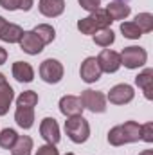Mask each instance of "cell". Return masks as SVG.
Returning <instances> with one entry per match:
<instances>
[{
	"label": "cell",
	"mask_w": 153,
	"mask_h": 155,
	"mask_svg": "<svg viewBox=\"0 0 153 155\" xmlns=\"http://www.w3.org/2000/svg\"><path fill=\"white\" fill-rule=\"evenodd\" d=\"M139 155H153V150H144V152H141Z\"/></svg>",
	"instance_id": "32"
},
{
	"label": "cell",
	"mask_w": 153,
	"mask_h": 155,
	"mask_svg": "<svg viewBox=\"0 0 153 155\" xmlns=\"http://www.w3.org/2000/svg\"><path fill=\"white\" fill-rule=\"evenodd\" d=\"M15 121L18 123V126H22L25 130L31 128L33 123H34V108H31V107H16Z\"/></svg>",
	"instance_id": "17"
},
{
	"label": "cell",
	"mask_w": 153,
	"mask_h": 155,
	"mask_svg": "<svg viewBox=\"0 0 153 155\" xmlns=\"http://www.w3.org/2000/svg\"><path fill=\"white\" fill-rule=\"evenodd\" d=\"M117 2H124V0H117Z\"/></svg>",
	"instance_id": "35"
},
{
	"label": "cell",
	"mask_w": 153,
	"mask_h": 155,
	"mask_svg": "<svg viewBox=\"0 0 153 155\" xmlns=\"http://www.w3.org/2000/svg\"><path fill=\"white\" fill-rule=\"evenodd\" d=\"M119 56H121V65H124L126 69H139L146 63V58H148L142 47H126Z\"/></svg>",
	"instance_id": "4"
},
{
	"label": "cell",
	"mask_w": 153,
	"mask_h": 155,
	"mask_svg": "<svg viewBox=\"0 0 153 155\" xmlns=\"http://www.w3.org/2000/svg\"><path fill=\"white\" fill-rule=\"evenodd\" d=\"M79 99L83 103V108H88L94 114H101V112L106 110V97H105L103 92H97V90H83Z\"/></svg>",
	"instance_id": "5"
},
{
	"label": "cell",
	"mask_w": 153,
	"mask_h": 155,
	"mask_svg": "<svg viewBox=\"0 0 153 155\" xmlns=\"http://www.w3.org/2000/svg\"><path fill=\"white\" fill-rule=\"evenodd\" d=\"M40 76L45 83H60L63 78V65L58 60H45L40 65Z\"/></svg>",
	"instance_id": "6"
},
{
	"label": "cell",
	"mask_w": 153,
	"mask_h": 155,
	"mask_svg": "<svg viewBox=\"0 0 153 155\" xmlns=\"http://www.w3.org/2000/svg\"><path fill=\"white\" fill-rule=\"evenodd\" d=\"M112 24V18L108 16L106 9H97L94 11L90 16L86 18H81L77 22V29L83 33V35H96L99 29H105Z\"/></svg>",
	"instance_id": "2"
},
{
	"label": "cell",
	"mask_w": 153,
	"mask_h": 155,
	"mask_svg": "<svg viewBox=\"0 0 153 155\" xmlns=\"http://www.w3.org/2000/svg\"><path fill=\"white\" fill-rule=\"evenodd\" d=\"M33 33H34V35L43 41V45L50 43V41L54 40V36H56V33H54L52 25H49V24H40V25H36V27L33 29Z\"/></svg>",
	"instance_id": "21"
},
{
	"label": "cell",
	"mask_w": 153,
	"mask_h": 155,
	"mask_svg": "<svg viewBox=\"0 0 153 155\" xmlns=\"http://www.w3.org/2000/svg\"><path fill=\"white\" fill-rule=\"evenodd\" d=\"M4 24H5V18H2V16H0V31H2V27H4Z\"/></svg>",
	"instance_id": "33"
},
{
	"label": "cell",
	"mask_w": 153,
	"mask_h": 155,
	"mask_svg": "<svg viewBox=\"0 0 153 155\" xmlns=\"http://www.w3.org/2000/svg\"><path fill=\"white\" fill-rule=\"evenodd\" d=\"M106 13H108V16L112 18V22L114 20H124L128 15H130V5H126L124 2H112V4H108V7H106Z\"/></svg>",
	"instance_id": "19"
},
{
	"label": "cell",
	"mask_w": 153,
	"mask_h": 155,
	"mask_svg": "<svg viewBox=\"0 0 153 155\" xmlns=\"http://www.w3.org/2000/svg\"><path fill=\"white\" fill-rule=\"evenodd\" d=\"M77 2H79V5H81L83 9H86V11H90V13L97 11V9H99V4H101V0H77Z\"/></svg>",
	"instance_id": "29"
},
{
	"label": "cell",
	"mask_w": 153,
	"mask_h": 155,
	"mask_svg": "<svg viewBox=\"0 0 153 155\" xmlns=\"http://www.w3.org/2000/svg\"><path fill=\"white\" fill-rule=\"evenodd\" d=\"M33 150V139L29 135H18L15 146L11 148V153L13 155H31Z\"/></svg>",
	"instance_id": "20"
},
{
	"label": "cell",
	"mask_w": 153,
	"mask_h": 155,
	"mask_svg": "<svg viewBox=\"0 0 153 155\" xmlns=\"http://www.w3.org/2000/svg\"><path fill=\"white\" fill-rule=\"evenodd\" d=\"M40 134L41 137L49 143V144H56L60 141V126L56 123V119L52 117H45L40 124Z\"/></svg>",
	"instance_id": "10"
},
{
	"label": "cell",
	"mask_w": 153,
	"mask_h": 155,
	"mask_svg": "<svg viewBox=\"0 0 153 155\" xmlns=\"http://www.w3.org/2000/svg\"><path fill=\"white\" fill-rule=\"evenodd\" d=\"M65 132L67 135L70 137V141H74L77 144L85 143L90 135V126L86 123V119L83 116H74V117H69L65 121Z\"/></svg>",
	"instance_id": "3"
},
{
	"label": "cell",
	"mask_w": 153,
	"mask_h": 155,
	"mask_svg": "<svg viewBox=\"0 0 153 155\" xmlns=\"http://www.w3.org/2000/svg\"><path fill=\"white\" fill-rule=\"evenodd\" d=\"M13 76L20 83H29L34 78V71L27 61H16L13 63Z\"/></svg>",
	"instance_id": "15"
},
{
	"label": "cell",
	"mask_w": 153,
	"mask_h": 155,
	"mask_svg": "<svg viewBox=\"0 0 153 155\" xmlns=\"http://www.w3.org/2000/svg\"><path fill=\"white\" fill-rule=\"evenodd\" d=\"M133 24L141 29V33H150L153 29V16L150 13H141V15H137Z\"/></svg>",
	"instance_id": "26"
},
{
	"label": "cell",
	"mask_w": 153,
	"mask_h": 155,
	"mask_svg": "<svg viewBox=\"0 0 153 155\" xmlns=\"http://www.w3.org/2000/svg\"><path fill=\"white\" fill-rule=\"evenodd\" d=\"M135 83L139 88H142L146 99H153V69L142 71L139 76L135 78Z\"/></svg>",
	"instance_id": "16"
},
{
	"label": "cell",
	"mask_w": 153,
	"mask_h": 155,
	"mask_svg": "<svg viewBox=\"0 0 153 155\" xmlns=\"http://www.w3.org/2000/svg\"><path fill=\"white\" fill-rule=\"evenodd\" d=\"M141 139V124L135 121H126L124 124L114 126L108 132V143L112 146H122L126 143H135Z\"/></svg>",
	"instance_id": "1"
},
{
	"label": "cell",
	"mask_w": 153,
	"mask_h": 155,
	"mask_svg": "<svg viewBox=\"0 0 153 155\" xmlns=\"http://www.w3.org/2000/svg\"><path fill=\"white\" fill-rule=\"evenodd\" d=\"M34 0H0V5L7 11H15V9H22V11H29L33 7Z\"/></svg>",
	"instance_id": "23"
},
{
	"label": "cell",
	"mask_w": 153,
	"mask_h": 155,
	"mask_svg": "<svg viewBox=\"0 0 153 155\" xmlns=\"http://www.w3.org/2000/svg\"><path fill=\"white\" fill-rule=\"evenodd\" d=\"M141 139L146 143H153V123H146L141 126Z\"/></svg>",
	"instance_id": "28"
},
{
	"label": "cell",
	"mask_w": 153,
	"mask_h": 155,
	"mask_svg": "<svg viewBox=\"0 0 153 155\" xmlns=\"http://www.w3.org/2000/svg\"><path fill=\"white\" fill-rule=\"evenodd\" d=\"M121 33H122L126 38H130V40H137V38L142 36L141 29H139L133 22H124V24H121Z\"/></svg>",
	"instance_id": "27"
},
{
	"label": "cell",
	"mask_w": 153,
	"mask_h": 155,
	"mask_svg": "<svg viewBox=\"0 0 153 155\" xmlns=\"http://www.w3.org/2000/svg\"><path fill=\"white\" fill-rule=\"evenodd\" d=\"M60 110L61 114H65L67 117H74V116H81L83 112V103L81 99L76 96H65L60 101Z\"/></svg>",
	"instance_id": "12"
},
{
	"label": "cell",
	"mask_w": 153,
	"mask_h": 155,
	"mask_svg": "<svg viewBox=\"0 0 153 155\" xmlns=\"http://www.w3.org/2000/svg\"><path fill=\"white\" fill-rule=\"evenodd\" d=\"M36 103H38V94L34 90H25L16 99V107H31V108H34Z\"/></svg>",
	"instance_id": "25"
},
{
	"label": "cell",
	"mask_w": 153,
	"mask_h": 155,
	"mask_svg": "<svg viewBox=\"0 0 153 155\" xmlns=\"http://www.w3.org/2000/svg\"><path fill=\"white\" fill-rule=\"evenodd\" d=\"M65 155H74V153H65Z\"/></svg>",
	"instance_id": "34"
},
{
	"label": "cell",
	"mask_w": 153,
	"mask_h": 155,
	"mask_svg": "<svg viewBox=\"0 0 153 155\" xmlns=\"http://www.w3.org/2000/svg\"><path fill=\"white\" fill-rule=\"evenodd\" d=\"M5 60H7V52H5V49H4V47H0V65H2V63H5Z\"/></svg>",
	"instance_id": "31"
},
{
	"label": "cell",
	"mask_w": 153,
	"mask_h": 155,
	"mask_svg": "<svg viewBox=\"0 0 153 155\" xmlns=\"http://www.w3.org/2000/svg\"><path fill=\"white\" fill-rule=\"evenodd\" d=\"M115 40V35L112 29H108V27H105V29H99L96 35H94V41L99 45V47H110L112 43H114Z\"/></svg>",
	"instance_id": "22"
},
{
	"label": "cell",
	"mask_w": 153,
	"mask_h": 155,
	"mask_svg": "<svg viewBox=\"0 0 153 155\" xmlns=\"http://www.w3.org/2000/svg\"><path fill=\"white\" fill-rule=\"evenodd\" d=\"M133 88L126 83H121V85H115L114 88L108 92V101L114 103V105H126L133 99Z\"/></svg>",
	"instance_id": "7"
},
{
	"label": "cell",
	"mask_w": 153,
	"mask_h": 155,
	"mask_svg": "<svg viewBox=\"0 0 153 155\" xmlns=\"http://www.w3.org/2000/svg\"><path fill=\"white\" fill-rule=\"evenodd\" d=\"M36 155H60V153H58L54 144H45V146H40L38 148Z\"/></svg>",
	"instance_id": "30"
},
{
	"label": "cell",
	"mask_w": 153,
	"mask_h": 155,
	"mask_svg": "<svg viewBox=\"0 0 153 155\" xmlns=\"http://www.w3.org/2000/svg\"><path fill=\"white\" fill-rule=\"evenodd\" d=\"M97 63H99L101 71H105V72H115V71H119V67H121V56H119L115 51L105 49V51L99 54Z\"/></svg>",
	"instance_id": "11"
},
{
	"label": "cell",
	"mask_w": 153,
	"mask_h": 155,
	"mask_svg": "<svg viewBox=\"0 0 153 155\" xmlns=\"http://www.w3.org/2000/svg\"><path fill=\"white\" fill-rule=\"evenodd\" d=\"M13 97H15L13 88H11L9 83L5 81L4 74H0V116H5V114H7Z\"/></svg>",
	"instance_id": "13"
},
{
	"label": "cell",
	"mask_w": 153,
	"mask_h": 155,
	"mask_svg": "<svg viewBox=\"0 0 153 155\" xmlns=\"http://www.w3.org/2000/svg\"><path fill=\"white\" fill-rule=\"evenodd\" d=\"M22 35H24L22 27H18L16 24H7L5 22L2 31H0V40H4L7 43H16V41H20Z\"/></svg>",
	"instance_id": "18"
},
{
	"label": "cell",
	"mask_w": 153,
	"mask_h": 155,
	"mask_svg": "<svg viewBox=\"0 0 153 155\" xmlns=\"http://www.w3.org/2000/svg\"><path fill=\"white\" fill-rule=\"evenodd\" d=\"M16 139H18V134L15 130H11V128H5V130L0 132V146L4 150H11L15 146Z\"/></svg>",
	"instance_id": "24"
},
{
	"label": "cell",
	"mask_w": 153,
	"mask_h": 155,
	"mask_svg": "<svg viewBox=\"0 0 153 155\" xmlns=\"http://www.w3.org/2000/svg\"><path fill=\"white\" fill-rule=\"evenodd\" d=\"M101 67L97 63V58H86L83 63H81V69H79V74L81 79L85 83H94L101 78Z\"/></svg>",
	"instance_id": "8"
},
{
	"label": "cell",
	"mask_w": 153,
	"mask_h": 155,
	"mask_svg": "<svg viewBox=\"0 0 153 155\" xmlns=\"http://www.w3.org/2000/svg\"><path fill=\"white\" fill-rule=\"evenodd\" d=\"M63 9H65V0H40V13L49 18L60 16Z\"/></svg>",
	"instance_id": "14"
},
{
	"label": "cell",
	"mask_w": 153,
	"mask_h": 155,
	"mask_svg": "<svg viewBox=\"0 0 153 155\" xmlns=\"http://www.w3.org/2000/svg\"><path fill=\"white\" fill-rule=\"evenodd\" d=\"M20 49L27 54H40L43 51V41L33 33V31H24L22 38H20Z\"/></svg>",
	"instance_id": "9"
}]
</instances>
